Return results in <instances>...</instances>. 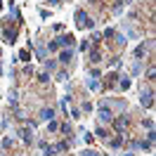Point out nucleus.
Returning <instances> with one entry per match:
<instances>
[{"instance_id":"f257e3e1","label":"nucleus","mask_w":156,"mask_h":156,"mask_svg":"<svg viewBox=\"0 0 156 156\" xmlns=\"http://www.w3.org/2000/svg\"><path fill=\"white\" fill-rule=\"evenodd\" d=\"M76 26H78V29H92V26H95V21L85 14V10H78L76 12Z\"/></svg>"},{"instance_id":"f03ea898","label":"nucleus","mask_w":156,"mask_h":156,"mask_svg":"<svg viewBox=\"0 0 156 156\" xmlns=\"http://www.w3.org/2000/svg\"><path fill=\"white\" fill-rule=\"evenodd\" d=\"M99 121H102V123H109V121H114V114H111V109L109 107H104V102H102V107H99Z\"/></svg>"},{"instance_id":"7ed1b4c3","label":"nucleus","mask_w":156,"mask_h":156,"mask_svg":"<svg viewBox=\"0 0 156 156\" xmlns=\"http://www.w3.org/2000/svg\"><path fill=\"white\" fill-rule=\"evenodd\" d=\"M73 43H76V38H73L71 33H64V36H59V38H57V45H59V48H71Z\"/></svg>"},{"instance_id":"20e7f679","label":"nucleus","mask_w":156,"mask_h":156,"mask_svg":"<svg viewBox=\"0 0 156 156\" xmlns=\"http://www.w3.org/2000/svg\"><path fill=\"white\" fill-rule=\"evenodd\" d=\"M2 38H5V43H7V45L17 43V31H10V29H5V31H2Z\"/></svg>"},{"instance_id":"39448f33","label":"nucleus","mask_w":156,"mask_h":156,"mask_svg":"<svg viewBox=\"0 0 156 156\" xmlns=\"http://www.w3.org/2000/svg\"><path fill=\"white\" fill-rule=\"evenodd\" d=\"M71 59H73V52H71V48H69V50H62V52H59V62H62V64H69Z\"/></svg>"},{"instance_id":"423d86ee","label":"nucleus","mask_w":156,"mask_h":156,"mask_svg":"<svg viewBox=\"0 0 156 156\" xmlns=\"http://www.w3.org/2000/svg\"><path fill=\"white\" fill-rule=\"evenodd\" d=\"M126 126H128V118H126V116H118L116 121H114V128H116L118 133H123V130H126Z\"/></svg>"},{"instance_id":"0eeeda50","label":"nucleus","mask_w":156,"mask_h":156,"mask_svg":"<svg viewBox=\"0 0 156 156\" xmlns=\"http://www.w3.org/2000/svg\"><path fill=\"white\" fill-rule=\"evenodd\" d=\"M55 118V109H43L40 111V121H52Z\"/></svg>"},{"instance_id":"6e6552de","label":"nucleus","mask_w":156,"mask_h":156,"mask_svg":"<svg viewBox=\"0 0 156 156\" xmlns=\"http://www.w3.org/2000/svg\"><path fill=\"white\" fill-rule=\"evenodd\" d=\"M151 48V40H149V43H142V45H140V48L135 50V57H142V55H144L147 50Z\"/></svg>"},{"instance_id":"1a4fd4ad","label":"nucleus","mask_w":156,"mask_h":156,"mask_svg":"<svg viewBox=\"0 0 156 156\" xmlns=\"http://www.w3.org/2000/svg\"><path fill=\"white\" fill-rule=\"evenodd\" d=\"M142 104H144V107H151V104H154V99H151V90H149V92H142Z\"/></svg>"},{"instance_id":"9d476101","label":"nucleus","mask_w":156,"mask_h":156,"mask_svg":"<svg viewBox=\"0 0 156 156\" xmlns=\"http://www.w3.org/2000/svg\"><path fill=\"white\" fill-rule=\"evenodd\" d=\"M90 62H92V64L102 62V57H99V52H97V50H90Z\"/></svg>"},{"instance_id":"9b49d317","label":"nucleus","mask_w":156,"mask_h":156,"mask_svg":"<svg viewBox=\"0 0 156 156\" xmlns=\"http://www.w3.org/2000/svg\"><path fill=\"white\" fill-rule=\"evenodd\" d=\"M19 59H21V62H31V52H29V50H21Z\"/></svg>"},{"instance_id":"f8f14e48","label":"nucleus","mask_w":156,"mask_h":156,"mask_svg":"<svg viewBox=\"0 0 156 156\" xmlns=\"http://www.w3.org/2000/svg\"><path fill=\"white\" fill-rule=\"evenodd\" d=\"M118 88H121V90H128V88H130V78H123V80H121V83H118Z\"/></svg>"},{"instance_id":"ddd939ff","label":"nucleus","mask_w":156,"mask_h":156,"mask_svg":"<svg viewBox=\"0 0 156 156\" xmlns=\"http://www.w3.org/2000/svg\"><path fill=\"white\" fill-rule=\"evenodd\" d=\"M21 137H24V142H31V137H33V135H31L29 128H24V130H21Z\"/></svg>"},{"instance_id":"4468645a","label":"nucleus","mask_w":156,"mask_h":156,"mask_svg":"<svg viewBox=\"0 0 156 156\" xmlns=\"http://www.w3.org/2000/svg\"><path fill=\"white\" fill-rule=\"evenodd\" d=\"M48 50H50V52H59V45H57V40H50V43H48Z\"/></svg>"},{"instance_id":"2eb2a0df","label":"nucleus","mask_w":156,"mask_h":156,"mask_svg":"<svg viewBox=\"0 0 156 156\" xmlns=\"http://www.w3.org/2000/svg\"><path fill=\"white\" fill-rule=\"evenodd\" d=\"M88 85H90V90H97V88H99V80H97V78H90Z\"/></svg>"},{"instance_id":"dca6fc26","label":"nucleus","mask_w":156,"mask_h":156,"mask_svg":"<svg viewBox=\"0 0 156 156\" xmlns=\"http://www.w3.org/2000/svg\"><path fill=\"white\" fill-rule=\"evenodd\" d=\"M121 144H123V137H121V135L111 140V147H121Z\"/></svg>"},{"instance_id":"f3484780","label":"nucleus","mask_w":156,"mask_h":156,"mask_svg":"<svg viewBox=\"0 0 156 156\" xmlns=\"http://www.w3.org/2000/svg\"><path fill=\"white\" fill-rule=\"evenodd\" d=\"M48 130H50V133H55V130H59V123H55V121H50V123H48Z\"/></svg>"},{"instance_id":"a211bd4d","label":"nucleus","mask_w":156,"mask_h":156,"mask_svg":"<svg viewBox=\"0 0 156 156\" xmlns=\"http://www.w3.org/2000/svg\"><path fill=\"white\" fill-rule=\"evenodd\" d=\"M97 137H102V140H107V130H104V128H97Z\"/></svg>"},{"instance_id":"6ab92c4d","label":"nucleus","mask_w":156,"mask_h":156,"mask_svg":"<svg viewBox=\"0 0 156 156\" xmlns=\"http://www.w3.org/2000/svg\"><path fill=\"white\" fill-rule=\"evenodd\" d=\"M57 66V64H55V62H52V59H45V69H50V71H52V69Z\"/></svg>"},{"instance_id":"aec40b11","label":"nucleus","mask_w":156,"mask_h":156,"mask_svg":"<svg viewBox=\"0 0 156 156\" xmlns=\"http://www.w3.org/2000/svg\"><path fill=\"white\" fill-rule=\"evenodd\" d=\"M59 130H62V133H69V135H71V126H69V123H64V126H59Z\"/></svg>"},{"instance_id":"412c9836","label":"nucleus","mask_w":156,"mask_h":156,"mask_svg":"<svg viewBox=\"0 0 156 156\" xmlns=\"http://www.w3.org/2000/svg\"><path fill=\"white\" fill-rule=\"evenodd\" d=\"M80 156H99V154H97V151H92V149H85Z\"/></svg>"},{"instance_id":"4be33fe9","label":"nucleus","mask_w":156,"mask_h":156,"mask_svg":"<svg viewBox=\"0 0 156 156\" xmlns=\"http://www.w3.org/2000/svg\"><path fill=\"white\" fill-rule=\"evenodd\" d=\"M114 36H116V33H114V29H107V31H104V38H114Z\"/></svg>"},{"instance_id":"5701e85b","label":"nucleus","mask_w":156,"mask_h":156,"mask_svg":"<svg viewBox=\"0 0 156 156\" xmlns=\"http://www.w3.org/2000/svg\"><path fill=\"white\" fill-rule=\"evenodd\" d=\"M38 80H40V83H48V80H50V73H40Z\"/></svg>"},{"instance_id":"b1692460","label":"nucleus","mask_w":156,"mask_h":156,"mask_svg":"<svg viewBox=\"0 0 156 156\" xmlns=\"http://www.w3.org/2000/svg\"><path fill=\"white\" fill-rule=\"evenodd\" d=\"M57 78H59V80H66V78H69V73H66V71H59V73H57Z\"/></svg>"},{"instance_id":"393cba45","label":"nucleus","mask_w":156,"mask_h":156,"mask_svg":"<svg viewBox=\"0 0 156 156\" xmlns=\"http://www.w3.org/2000/svg\"><path fill=\"white\" fill-rule=\"evenodd\" d=\"M83 111H92V104H90V102H83Z\"/></svg>"},{"instance_id":"a878e982","label":"nucleus","mask_w":156,"mask_h":156,"mask_svg":"<svg viewBox=\"0 0 156 156\" xmlns=\"http://www.w3.org/2000/svg\"><path fill=\"white\" fill-rule=\"evenodd\" d=\"M48 2H50V5H55V7L59 5V0H48Z\"/></svg>"},{"instance_id":"bb28decb","label":"nucleus","mask_w":156,"mask_h":156,"mask_svg":"<svg viewBox=\"0 0 156 156\" xmlns=\"http://www.w3.org/2000/svg\"><path fill=\"white\" fill-rule=\"evenodd\" d=\"M126 156H130V154H126Z\"/></svg>"}]
</instances>
